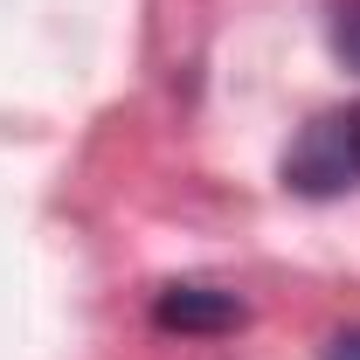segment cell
<instances>
[{"label":"cell","instance_id":"6da1fadb","mask_svg":"<svg viewBox=\"0 0 360 360\" xmlns=\"http://www.w3.org/2000/svg\"><path fill=\"white\" fill-rule=\"evenodd\" d=\"M284 187L305 201H333L360 187V104L319 111L305 132L284 146Z\"/></svg>","mask_w":360,"mask_h":360},{"label":"cell","instance_id":"7a4b0ae2","mask_svg":"<svg viewBox=\"0 0 360 360\" xmlns=\"http://www.w3.org/2000/svg\"><path fill=\"white\" fill-rule=\"evenodd\" d=\"M243 298L222 291V284H167L160 298H153V326L160 333H201V340H215V333H236L243 326Z\"/></svg>","mask_w":360,"mask_h":360},{"label":"cell","instance_id":"3957f363","mask_svg":"<svg viewBox=\"0 0 360 360\" xmlns=\"http://www.w3.org/2000/svg\"><path fill=\"white\" fill-rule=\"evenodd\" d=\"M333 49L360 70V0H340V7H333Z\"/></svg>","mask_w":360,"mask_h":360},{"label":"cell","instance_id":"277c9868","mask_svg":"<svg viewBox=\"0 0 360 360\" xmlns=\"http://www.w3.org/2000/svg\"><path fill=\"white\" fill-rule=\"evenodd\" d=\"M319 360H360V326H347V333H333Z\"/></svg>","mask_w":360,"mask_h":360}]
</instances>
